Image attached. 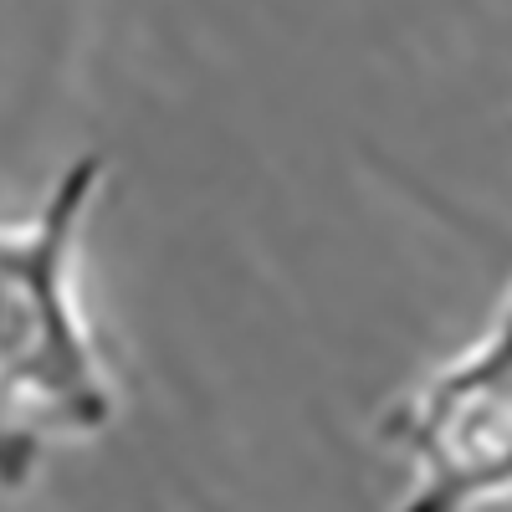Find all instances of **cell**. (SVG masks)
<instances>
[{"label":"cell","instance_id":"1","mask_svg":"<svg viewBox=\"0 0 512 512\" xmlns=\"http://www.w3.org/2000/svg\"><path fill=\"white\" fill-rule=\"evenodd\" d=\"M103 175V154H77L31 221L0 226V487L6 492L26 487L57 441L103 436L118 415V390L72 287L77 241Z\"/></svg>","mask_w":512,"mask_h":512},{"label":"cell","instance_id":"2","mask_svg":"<svg viewBox=\"0 0 512 512\" xmlns=\"http://www.w3.org/2000/svg\"><path fill=\"white\" fill-rule=\"evenodd\" d=\"M374 441L410 472L395 512H472L512 497V287L472 349L379 410Z\"/></svg>","mask_w":512,"mask_h":512}]
</instances>
